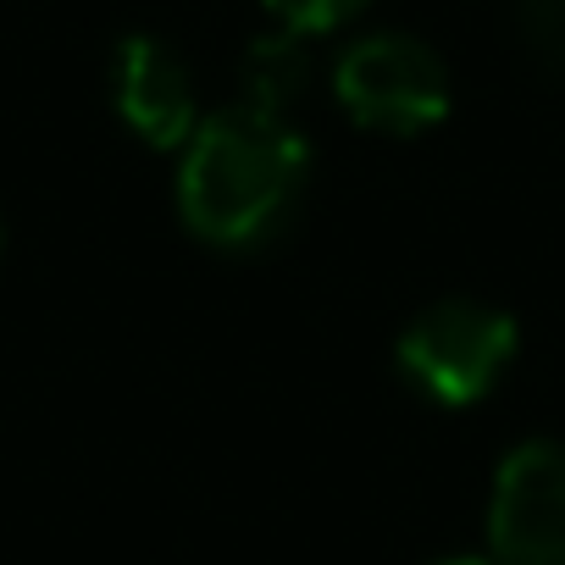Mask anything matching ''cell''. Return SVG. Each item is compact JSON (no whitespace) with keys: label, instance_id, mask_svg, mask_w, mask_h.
I'll return each instance as SVG.
<instances>
[{"label":"cell","instance_id":"cell-4","mask_svg":"<svg viewBox=\"0 0 565 565\" xmlns=\"http://www.w3.org/2000/svg\"><path fill=\"white\" fill-rule=\"evenodd\" d=\"M493 565H565V444L532 438L499 460L488 493Z\"/></svg>","mask_w":565,"mask_h":565},{"label":"cell","instance_id":"cell-9","mask_svg":"<svg viewBox=\"0 0 565 565\" xmlns=\"http://www.w3.org/2000/svg\"><path fill=\"white\" fill-rule=\"evenodd\" d=\"M0 244H7V233H0Z\"/></svg>","mask_w":565,"mask_h":565},{"label":"cell","instance_id":"cell-7","mask_svg":"<svg viewBox=\"0 0 565 565\" xmlns=\"http://www.w3.org/2000/svg\"><path fill=\"white\" fill-rule=\"evenodd\" d=\"M260 7L271 12V23H277L282 34L311 40V34L344 29L355 12H366V0H260Z\"/></svg>","mask_w":565,"mask_h":565},{"label":"cell","instance_id":"cell-1","mask_svg":"<svg viewBox=\"0 0 565 565\" xmlns=\"http://www.w3.org/2000/svg\"><path fill=\"white\" fill-rule=\"evenodd\" d=\"M306 139L289 117L260 106H227L194 128L178 167V211L194 238L216 249L260 244L289 216L306 183Z\"/></svg>","mask_w":565,"mask_h":565},{"label":"cell","instance_id":"cell-3","mask_svg":"<svg viewBox=\"0 0 565 565\" xmlns=\"http://www.w3.org/2000/svg\"><path fill=\"white\" fill-rule=\"evenodd\" d=\"M333 95L355 128L416 139L449 117V67L416 34H366L339 56Z\"/></svg>","mask_w":565,"mask_h":565},{"label":"cell","instance_id":"cell-2","mask_svg":"<svg viewBox=\"0 0 565 565\" xmlns=\"http://www.w3.org/2000/svg\"><path fill=\"white\" fill-rule=\"evenodd\" d=\"M399 372L433 405L466 411L499 388L515 361V322L482 300H438L427 306L394 344Z\"/></svg>","mask_w":565,"mask_h":565},{"label":"cell","instance_id":"cell-6","mask_svg":"<svg viewBox=\"0 0 565 565\" xmlns=\"http://www.w3.org/2000/svg\"><path fill=\"white\" fill-rule=\"evenodd\" d=\"M306 95V51H300V34H266L249 45L244 56V106H260V111H277L289 117V106Z\"/></svg>","mask_w":565,"mask_h":565},{"label":"cell","instance_id":"cell-8","mask_svg":"<svg viewBox=\"0 0 565 565\" xmlns=\"http://www.w3.org/2000/svg\"><path fill=\"white\" fill-rule=\"evenodd\" d=\"M433 565H493L488 554H449V559H433Z\"/></svg>","mask_w":565,"mask_h":565},{"label":"cell","instance_id":"cell-5","mask_svg":"<svg viewBox=\"0 0 565 565\" xmlns=\"http://www.w3.org/2000/svg\"><path fill=\"white\" fill-rule=\"evenodd\" d=\"M111 106L150 150H183L200 128V100L183 56L156 34H128L111 56Z\"/></svg>","mask_w":565,"mask_h":565}]
</instances>
